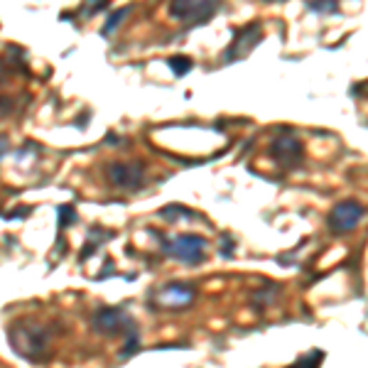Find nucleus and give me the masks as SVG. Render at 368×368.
<instances>
[{"instance_id":"nucleus-18","label":"nucleus","mask_w":368,"mask_h":368,"mask_svg":"<svg viewBox=\"0 0 368 368\" xmlns=\"http://www.w3.org/2000/svg\"><path fill=\"white\" fill-rule=\"evenodd\" d=\"M74 216H76V214H74L72 207H59V231L67 229L69 221H74Z\"/></svg>"},{"instance_id":"nucleus-15","label":"nucleus","mask_w":368,"mask_h":368,"mask_svg":"<svg viewBox=\"0 0 368 368\" xmlns=\"http://www.w3.org/2000/svg\"><path fill=\"white\" fill-rule=\"evenodd\" d=\"M275 295H278V285L265 283V287H260V290L253 295V302H256V305H270V302L275 300Z\"/></svg>"},{"instance_id":"nucleus-17","label":"nucleus","mask_w":368,"mask_h":368,"mask_svg":"<svg viewBox=\"0 0 368 368\" xmlns=\"http://www.w3.org/2000/svg\"><path fill=\"white\" fill-rule=\"evenodd\" d=\"M309 10H314V12H339L336 10V0H312V3H309Z\"/></svg>"},{"instance_id":"nucleus-1","label":"nucleus","mask_w":368,"mask_h":368,"mask_svg":"<svg viewBox=\"0 0 368 368\" xmlns=\"http://www.w3.org/2000/svg\"><path fill=\"white\" fill-rule=\"evenodd\" d=\"M8 341L17 356L28 361H45L50 354V329L34 319H20L8 329Z\"/></svg>"},{"instance_id":"nucleus-9","label":"nucleus","mask_w":368,"mask_h":368,"mask_svg":"<svg viewBox=\"0 0 368 368\" xmlns=\"http://www.w3.org/2000/svg\"><path fill=\"white\" fill-rule=\"evenodd\" d=\"M194 287L184 283H170L165 285L162 290H157L155 302L162 307V309H184L194 302Z\"/></svg>"},{"instance_id":"nucleus-6","label":"nucleus","mask_w":368,"mask_h":368,"mask_svg":"<svg viewBox=\"0 0 368 368\" xmlns=\"http://www.w3.org/2000/svg\"><path fill=\"white\" fill-rule=\"evenodd\" d=\"M363 218V207L358 201H339L334 204V209L327 216V226H329L331 234H351L358 226V221Z\"/></svg>"},{"instance_id":"nucleus-4","label":"nucleus","mask_w":368,"mask_h":368,"mask_svg":"<svg viewBox=\"0 0 368 368\" xmlns=\"http://www.w3.org/2000/svg\"><path fill=\"white\" fill-rule=\"evenodd\" d=\"M94 329L106 336L125 334V339L138 334L133 319H130V314L123 307H101L99 312L94 314Z\"/></svg>"},{"instance_id":"nucleus-14","label":"nucleus","mask_w":368,"mask_h":368,"mask_svg":"<svg viewBox=\"0 0 368 368\" xmlns=\"http://www.w3.org/2000/svg\"><path fill=\"white\" fill-rule=\"evenodd\" d=\"M322 361H324V354L319 351V349H314V351H309L307 356L297 358V363L290 368H319L322 366Z\"/></svg>"},{"instance_id":"nucleus-13","label":"nucleus","mask_w":368,"mask_h":368,"mask_svg":"<svg viewBox=\"0 0 368 368\" xmlns=\"http://www.w3.org/2000/svg\"><path fill=\"white\" fill-rule=\"evenodd\" d=\"M157 214H160L162 218H167V223H177V218H190V216H194V214H192L190 209L179 207V204H170V207L160 209Z\"/></svg>"},{"instance_id":"nucleus-5","label":"nucleus","mask_w":368,"mask_h":368,"mask_svg":"<svg viewBox=\"0 0 368 368\" xmlns=\"http://www.w3.org/2000/svg\"><path fill=\"white\" fill-rule=\"evenodd\" d=\"M263 39V28L260 23H251L245 25V28L236 30L234 32V39H231V45L226 47V52H223L221 61H226V64H231V61H238L243 59L245 54H251L253 47L258 45Z\"/></svg>"},{"instance_id":"nucleus-2","label":"nucleus","mask_w":368,"mask_h":368,"mask_svg":"<svg viewBox=\"0 0 368 368\" xmlns=\"http://www.w3.org/2000/svg\"><path fill=\"white\" fill-rule=\"evenodd\" d=\"M218 10V0H172L170 3V15L187 28H199L209 23Z\"/></svg>"},{"instance_id":"nucleus-3","label":"nucleus","mask_w":368,"mask_h":368,"mask_svg":"<svg viewBox=\"0 0 368 368\" xmlns=\"http://www.w3.org/2000/svg\"><path fill=\"white\" fill-rule=\"evenodd\" d=\"M165 253L177 260L187 263V265H199L204 260V253H207V238L196 234H182L174 236V238L165 241Z\"/></svg>"},{"instance_id":"nucleus-12","label":"nucleus","mask_w":368,"mask_h":368,"mask_svg":"<svg viewBox=\"0 0 368 368\" xmlns=\"http://www.w3.org/2000/svg\"><path fill=\"white\" fill-rule=\"evenodd\" d=\"M192 64H194V61H192L190 57H184V54H174V57H170V61H167V67L172 69L174 76H184V74H190Z\"/></svg>"},{"instance_id":"nucleus-10","label":"nucleus","mask_w":368,"mask_h":368,"mask_svg":"<svg viewBox=\"0 0 368 368\" xmlns=\"http://www.w3.org/2000/svg\"><path fill=\"white\" fill-rule=\"evenodd\" d=\"M108 238H113L111 231H103L101 226H94L89 231V238H86V245L84 251H81V256H79V260H86V256H94V251L101 245V241H108Z\"/></svg>"},{"instance_id":"nucleus-7","label":"nucleus","mask_w":368,"mask_h":368,"mask_svg":"<svg viewBox=\"0 0 368 368\" xmlns=\"http://www.w3.org/2000/svg\"><path fill=\"white\" fill-rule=\"evenodd\" d=\"M268 152L283 167H297L302 162V143L292 135V130H280L278 138L270 143Z\"/></svg>"},{"instance_id":"nucleus-8","label":"nucleus","mask_w":368,"mask_h":368,"mask_svg":"<svg viewBox=\"0 0 368 368\" xmlns=\"http://www.w3.org/2000/svg\"><path fill=\"white\" fill-rule=\"evenodd\" d=\"M108 182L121 190H138L145 177V167L140 162H111L106 170Z\"/></svg>"},{"instance_id":"nucleus-19","label":"nucleus","mask_w":368,"mask_h":368,"mask_svg":"<svg viewBox=\"0 0 368 368\" xmlns=\"http://www.w3.org/2000/svg\"><path fill=\"white\" fill-rule=\"evenodd\" d=\"M268 3H275V0H268Z\"/></svg>"},{"instance_id":"nucleus-16","label":"nucleus","mask_w":368,"mask_h":368,"mask_svg":"<svg viewBox=\"0 0 368 368\" xmlns=\"http://www.w3.org/2000/svg\"><path fill=\"white\" fill-rule=\"evenodd\" d=\"M108 8V0H84V6H81V12L84 15H96V12H101V10H106Z\"/></svg>"},{"instance_id":"nucleus-11","label":"nucleus","mask_w":368,"mask_h":368,"mask_svg":"<svg viewBox=\"0 0 368 368\" xmlns=\"http://www.w3.org/2000/svg\"><path fill=\"white\" fill-rule=\"evenodd\" d=\"M130 15V6H125V8H116V10L108 15V20H106V25H103V37H108V34H113L116 32V28L118 25L125 20V17Z\"/></svg>"}]
</instances>
